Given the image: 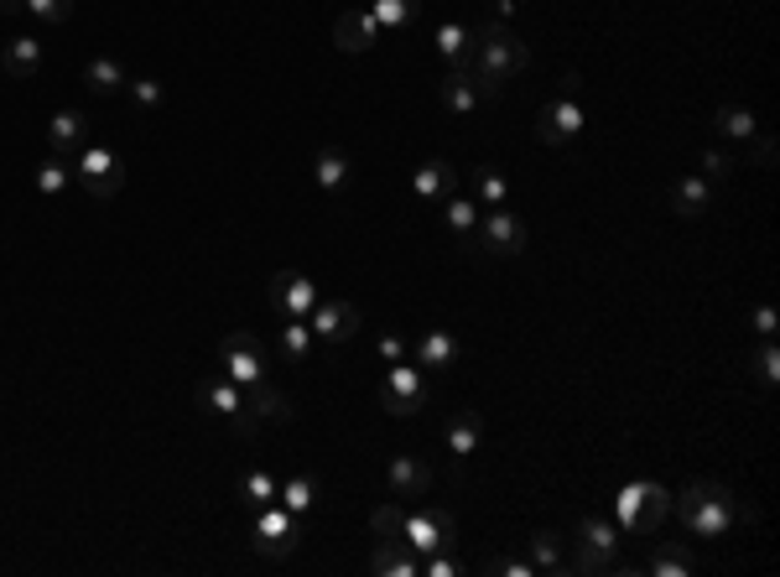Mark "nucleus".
Segmentation results:
<instances>
[{
  "mask_svg": "<svg viewBox=\"0 0 780 577\" xmlns=\"http://www.w3.org/2000/svg\"><path fill=\"white\" fill-rule=\"evenodd\" d=\"M525 63H531V52H525V42H520L510 26H505V22L484 26V32L473 37V63H469L473 78H479V95H484V104L505 95V84H510Z\"/></svg>",
  "mask_w": 780,
  "mask_h": 577,
  "instance_id": "nucleus-1",
  "label": "nucleus"
},
{
  "mask_svg": "<svg viewBox=\"0 0 780 577\" xmlns=\"http://www.w3.org/2000/svg\"><path fill=\"white\" fill-rule=\"evenodd\" d=\"M671 510H677V520H682L697 541H713V536H729L750 510H744V500H733L729 484H692V489H682L677 500H671Z\"/></svg>",
  "mask_w": 780,
  "mask_h": 577,
  "instance_id": "nucleus-2",
  "label": "nucleus"
},
{
  "mask_svg": "<svg viewBox=\"0 0 780 577\" xmlns=\"http://www.w3.org/2000/svg\"><path fill=\"white\" fill-rule=\"evenodd\" d=\"M193 406L198 411H213V416H224L239 437H250L260 427L256 416H250V401H245V390H239L230 375H203V380L193 385Z\"/></svg>",
  "mask_w": 780,
  "mask_h": 577,
  "instance_id": "nucleus-3",
  "label": "nucleus"
},
{
  "mask_svg": "<svg viewBox=\"0 0 780 577\" xmlns=\"http://www.w3.org/2000/svg\"><path fill=\"white\" fill-rule=\"evenodd\" d=\"M615 515L630 536H651L671 515V494H666L661 484H624L615 500Z\"/></svg>",
  "mask_w": 780,
  "mask_h": 577,
  "instance_id": "nucleus-4",
  "label": "nucleus"
},
{
  "mask_svg": "<svg viewBox=\"0 0 780 577\" xmlns=\"http://www.w3.org/2000/svg\"><path fill=\"white\" fill-rule=\"evenodd\" d=\"M578 73H562V89L557 99L546 104L542 115H536V141L542 146H568L578 130H583V104H578Z\"/></svg>",
  "mask_w": 780,
  "mask_h": 577,
  "instance_id": "nucleus-5",
  "label": "nucleus"
},
{
  "mask_svg": "<svg viewBox=\"0 0 780 577\" xmlns=\"http://www.w3.org/2000/svg\"><path fill=\"white\" fill-rule=\"evenodd\" d=\"M297 541H302V526H297V515L286 505H260L256 510V526H250V547H256L265 562H282V556L297 552Z\"/></svg>",
  "mask_w": 780,
  "mask_h": 577,
  "instance_id": "nucleus-6",
  "label": "nucleus"
},
{
  "mask_svg": "<svg viewBox=\"0 0 780 577\" xmlns=\"http://www.w3.org/2000/svg\"><path fill=\"white\" fill-rule=\"evenodd\" d=\"M219 375H230L239 390L271 380V369H265V343H260L256 334H230L224 343H219Z\"/></svg>",
  "mask_w": 780,
  "mask_h": 577,
  "instance_id": "nucleus-7",
  "label": "nucleus"
},
{
  "mask_svg": "<svg viewBox=\"0 0 780 577\" xmlns=\"http://www.w3.org/2000/svg\"><path fill=\"white\" fill-rule=\"evenodd\" d=\"M375 401H380V411H385V416H417V411H426V380L411 369V364L396 360L391 369H385Z\"/></svg>",
  "mask_w": 780,
  "mask_h": 577,
  "instance_id": "nucleus-8",
  "label": "nucleus"
},
{
  "mask_svg": "<svg viewBox=\"0 0 780 577\" xmlns=\"http://www.w3.org/2000/svg\"><path fill=\"white\" fill-rule=\"evenodd\" d=\"M469 250H479V255H520L525 250V218L510 214V209H490V218L473 229Z\"/></svg>",
  "mask_w": 780,
  "mask_h": 577,
  "instance_id": "nucleus-9",
  "label": "nucleus"
},
{
  "mask_svg": "<svg viewBox=\"0 0 780 577\" xmlns=\"http://www.w3.org/2000/svg\"><path fill=\"white\" fill-rule=\"evenodd\" d=\"M73 177L84 183V192H95V198H115V192L125 188V167L115 162L110 146H84L78 162H73Z\"/></svg>",
  "mask_w": 780,
  "mask_h": 577,
  "instance_id": "nucleus-10",
  "label": "nucleus"
},
{
  "mask_svg": "<svg viewBox=\"0 0 780 577\" xmlns=\"http://www.w3.org/2000/svg\"><path fill=\"white\" fill-rule=\"evenodd\" d=\"M318 297H323V291L312 287V276H302V271H276L271 287H265V302L282 317H308L312 308H318Z\"/></svg>",
  "mask_w": 780,
  "mask_h": 577,
  "instance_id": "nucleus-11",
  "label": "nucleus"
},
{
  "mask_svg": "<svg viewBox=\"0 0 780 577\" xmlns=\"http://www.w3.org/2000/svg\"><path fill=\"white\" fill-rule=\"evenodd\" d=\"M401 541L417 556L448 552L453 547V520L443 515V510H411V515H406V526H401Z\"/></svg>",
  "mask_w": 780,
  "mask_h": 577,
  "instance_id": "nucleus-12",
  "label": "nucleus"
},
{
  "mask_svg": "<svg viewBox=\"0 0 780 577\" xmlns=\"http://www.w3.org/2000/svg\"><path fill=\"white\" fill-rule=\"evenodd\" d=\"M308 328L323 343H349L359 334V308L344 302V297H318V308L308 313Z\"/></svg>",
  "mask_w": 780,
  "mask_h": 577,
  "instance_id": "nucleus-13",
  "label": "nucleus"
},
{
  "mask_svg": "<svg viewBox=\"0 0 780 577\" xmlns=\"http://www.w3.org/2000/svg\"><path fill=\"white\" fill-rule=\"evenodd\" d=\"M385 489H391V500H426V489H432V468H426L422 457L396 453L391 463H385Z\"/></svg>",
  "mask_w": 780,
  "mask_h": 577,
  "instance_id": "nucleus-14",
  "label": "nucleus"
},
{
  "mask_svg": "<svg viewBox=\"0 0 780 577\" xmlns=\"http://www.w3.org/2000/svg\"><path fill=\"white\" fill-rule=\"evenodd\" d=\"M375 42H380V22L370 11H344L338 26H333V48L349 52V58H355V52H370Z\"/></svg>",
  "mask_w": 780,
  "mask_h": 577,
  "instance_id": "nucleus-15",
  "label": "nucleus"
},
{
  "mask_svg": "<svg viewBox=\"0 0 780 577\" xmlns=\"http://www.w3.org/2000/svg\"><path fill=\"white\" fill-rule=\"evenodd\" d=\"M48 146H52V156H78L84 146H89V125H84V115L78 110H58L48 121Z\"/></svg>",
  "mask_w": 780,
  "mask_h": 577,
  "instance_id": "nucleus-16",
  "label": "nucleus"
},
{
  "mask_svg": "<svg viewBox=\"0 0 780 577\" xmlns=\"http://www.w3.org/2000/svg\"><path fill=\"white\" fill-rule=\"evenodd\" d=\"M245 401H250V416H256V422H271V427H286V422H297V406H292V401H286V396H282V390H276L271 380L250 385V390H245Z\"/></svg>",
  "mask_w": 780,
  "mask_h": 577,
  "instance_id": "nucleus-17",
  "label": "nucleus"
},
{
  "mask_svg": "<svg viewBox=\"0 0 780 577\" xmlns=\"http://www.w3.org/2000/svg\"><path fill=\"white\" fill-rule=\"evenodd\" d=\"M370 573H375V577H422V556H417L401 536H396V541H380V547H375V556H370Z\"/></svg>",
  "mask_w": 780,
  "mask_h": 577,
  "instance_id": "nucleus-18",
  "label": "nucleus"
},
{
  "mask_svg": "<svg viewBox=\"0 0 780 577\" xmlns=\"http://www.w3.org/2000/svg\"><path fill=\"white\" fill-rule=\"evenodd\" d=\"M437 99L448 104L453 115H473V110L484 104V95H479V78H473V68H448V78L437 84Z\"/></svg>",
  "mask_w": 780,
  "mask_h": 577,
  "instance_id": "nucleus-19",
  "label": "nucleus"
},
{
  "mask_svg": "<svg viewBox=\"0 0 780 577\" xmlns=\"http://www.w3.org/2000/svg\"><path fill=\"white\" fill-rule=\"evenodd\" d=\"M443 442H448V453L458 457V463H463V457H473V453H479V442H484V416H479L473 406L458 411L448 427H443Z\"/></svg>",
  "mask_w": 780,
  "mask_h": 577,
  "instance_id": "nucleus-20",
  "label": "nucleus"
},
{
  "mask_svg": "<svg viewBox=\"0 0 780 577\" xmlns=\"http://www.w3.org/2000/svg\"><path fill=\"white\" fill-rule=\"evenodd\" d=\"M458 183V167L453 162H422V167L411 172V192L422 198V203H443Z\"/></svg>",
  "mask_w": 780,
  "mask_h": 577,
  "instance_id": "nucleus-21",
  "label": "nucleus"
},
{
  "mask_svg": "<svg viewBox=\"0 0 780 577\" xmlns=\"http://www.w3.org/2000/svg\"><path fill=\"white\" fill-rule=\"evenodd\" d=\"M713 209V183L703 177V172H692V177H682L677 188H671V214L677 218H697Z\"/></svg>",
  "mask_w": 780,
  "mask_h": 577,
  "instance_id": "nucleus-22",
  "label": "nucleus"
},
{
  "mask_svg": "<svg viewBox=\"0 0 780 577\" xmlns=\"http://www.w3.org/2000/svg\"><path fill=\"white\" fill-rule=\"evenodd\" d=\"M0 63L11 78H37L42 73V42L37 37H11L5 48H0Z\"/></svg>",
  "mask_w": 780,
  "mask_h": 577,
  "instance_id": "nucleus-23",
  "label": "nucleus"
},
{
  "mask_svg": "<svg viewBox=\"0 0 780 577\" xmlns=\"http://www.w3.org/2000/svg\"><path fill=\"white\" fill-rule=\"evenodd\" d=\"M531 562H536V573L568 577V536H557V530H536V536H531Z\"/></svg>",
  "mask_w": 780,
  "mask_h": 577,
  "instance_id": "nucleus-24",
  "label": "nucleus"
},
{
  "mask_svg": "<svg viewBox=\"0 0 780 577\" xmlns=\"http://www.w3.org/2000/svg\"><path fill=\"white\" fill-rule=\"evenodd\" d=\"M318 500H323V484L312 479V474H292V479L276 484V505H286L292 515H308V510H318Z\"/></svg>",
  "mask_w": 780,
  "mask_h": 577,
  "instance_id": "nucleus-25",
  "label": "nucleus"
},
{
  "mask_svg": "<svg viewBox=\"0 0 780 577\" xmlns=\"http://www.w3.org/2000/svg\"><path fill=\"white\" fill-rule=\"evenodd\" d=\"M453 360H458V338H453V334L432 328V334L417 338V364H422L426 375H443Z\"/></svg>",
  "mask_w": 780,
  "mask_h": 577,
  "instance_id": "nucleus-26",
  "label": "nucleus"
},
{
  "mask_svg": "<svg viewBox=\"0 0 780 577\" xmlns=\"http://www.w3.org/2000/svg\"><path fill=\"white\" fill-rule=\"evenodd\" d=\"M131 78H125V68H120L115 58H89L84 63V89L89 95H120Z\"/></svg>",
  "mask_w": 780,
  "mask_h": 577,
  "instance_id": "nucleus-27",
  "label": "nucleus"
},
{
  "mask_svg": "<svg viewBox=\"0 0 780 577\" xmlns=\"http://www.w3.org/2000/svg\"><path fill=\"white\" fill-rule=\"evenodd\" d=\"M645 573H656V577H692V573H697V562H692V552H686L682 541H661V547H656V556L645 562Z\"/></svg>",
  "mask_w": 780,
  "mask_h": 577,
  "instance_id": "nucleus-28",
  "label": "nucleus"
},
{
  "mask_svg": "<svg viewBox=\"0 0 780 577\" xmlns=\"http://www.w3.org/2000/svg\"><path fill=\"white\" fill-rule=\"evenodd\" d=\"M437 52L448 58V68H469L473 63V32L469 26H458V22L437 26Z\"/></svg>",
  "mask_w": 780,
  "mask_h": 577,
  "instance_id": "nucleus-29",
  "label": "nucleus"
},
{
  "mask_svg": "<svg viewBox=\"0 0 780 577\" xmlns=\"http://www.w3.org/2000/svg\"><path fill=\"white\" fill-rule=\"evenodd\" d=\"M713 130H718V136H729V141H755L759 121L744 110V104H723V110L713 115Z\"/></svg>",
  "mask_w": 780,
  "mask_h": 577,
  "instance_id": "nucleus-30",
  "label": "nucleus"
},
{
  "mask_svg": "<svg viewBox=\"0 0 780 577\" xmlns=\"http://www.w3.org/2000/svg\"><path fill=\"white\" fill-rule=\"evenodd\" d=\"M235 494L250 510H260V505H271V500H276V479H271L265 468H245V474L235 479Z\"/></svg>",
  "mask_w": 780,
  "mask_h": 577,
  "instance_id": "nucleus-31",
  "label": "nucleus"
},
{
  "mask_svg": "<svg viewBox=\"0 0 780 577\" xmlns=\"http://www.w3.org/2000/svg\"><path fill=\"white\" fill-rule=\"evenodd\" d=\"M318 188L323 192H338V188H349V156L338 151V146H329V151H318Z\"/></svg>",
  "mask_w": 780,
  "mask_h": 577,
  "instance_id": "nucleus-32",
  "label": "nucleus"
},
{
  "mask_svg": "<svg viewBox=\"0 0 780 577\" xmlns=\"http://www.w3.org/2000/svg\"><path fill=\"white\" fill-rule=\"evenodd\" d=\"M443 224H448L453 235L469 244L473 229H479V203H469V198H443Z\"/></svg>",
  "mask_w": 780,
  "mask_h": 577,
  "instance_id": "nucleus-33",
  "label": "nucleus"
},
{
  "mask_svg": "<svg viewBox=\"0 0 780 577\" xmlns=\"http://www.w3.org/2000/svg\"><path fill=\"white\" fill-rule=\"evenodd\" d=\"M308 354H312V328H308V317H286V328H282V360L308 364Z\"/></svg>",
  "mask_w": 780,
  "mask_h": 577,
  "instance_id": "nucleus-34",
  "label": "nucleus"
},
{
  "mask_svg": "<svg viewBox=\"0 0 780 577\" xmlns=\"http://www.w3.org/2000/svg\"><path fill=\"white\" fill-rule=\"evenodd\" d=\"M417 11H422V0H375V16L380 32H401V26L417 22Z\"/></svg>",
  "mask_w": 780,
  "mask_h": 577,
  "instance_id": "nucleus-35",
  "label": "nucleus"
},
{
  "mask_svg": "<svg viewBox=\"0 0 780 577\" xmlns=\"http://www.w3.org/2000/svg\"><path fill=\"white\" fill-rule=\"evenodd\" d=\"M473 183H479V209H505V203H510V183H505V172L473 167Z\"/></svg>",
  "mask_w": 780,
  "mask_h": 577,
  "instance_id": "nucleus-36",
  "label": "nucleus"
},
{
  "mask_svg": "<svg viewBox=\"0 0 780 577\" xmlns=\"http://www.w3.org/2000/svg\"><path fill=\"white\" fill-rule=\"evenodd\" d=\"M69 183H73V167L63 162V156H48V162L37 167V192H42V198H63Z\"/></svg>",
  "mask_w": 780,
  "mask_h": 577,
  "instance_id": "nucleus-37",
  "label": "nucleus"
},
{
  "mask_svg": "<svg viewBox=\"0 0 780 577\" xmlns=\"http://www.w3.org/2000/svg\"><path fill=\"white\" fill-rule=\"evenodd\" d=\"M401 526H406L401 500H385V505L370 510V530H375V541H396V536H401Z\"/></svg>",
  "mask_w": 780,
  "mask_h": 577,
  "instance_id": "nucleus-38",
  "label": "nucleus"
},
{
  "mask_svg": "<svg viewBox=\"0 0 780 577\" xmlns=\"http://www.w3.org/2000/svg\"><path fill=\"white\" fill-rule=\"evenodd\" d=\"M755 375H759V385H776V380H780V354H776V338H759Z\"/></svg>",
  "mask_w": 780,
  "mask_h": 577,
  "instance_id": "nucleus-39",
  "label": "nucleus"
},
{
  "mask_svg": "<svg viewBox=\"0 0 780 577\" xmlns=\"http://www.w3.org/2000/svg\"><path fill=\"white\" fill-rule=\"evenodd\" d=\"M733 167H739V162H733L729 151H718V146H708V151H703V177H708V183H723V177H733Z\"/></svg>",
  "mask_w": 780,
  "mask_h": 577,
  "instance_id": "nucleus-40",
  "label": "nucleus"
},
{
  "mask_svg": "<svg viewBox=\"0 0 780 577\" xmlns=\"http://www.w3.org/2000/svg\"><path fill=\"white\" fill-rule=\"evenodd\" d=\"M458 573H463V562L453 556V547H448V552L422 556V577H458Z\"/></svg>",
  "mask_w": 780,
  "mask_h": 577,
  "instance_id": "nucleus-41",
  "label": "nucleus"
},
{
  "mask_svg": "<svg viewBox=\"0 0 780 577\" xmlns=\"http://www.w3.org/2000/svg\"><path fill=\"white\" fill-rule=\"evenodd\" d=\"M490 577H536V562H516V556H490L484 562Z\"/></svg>",
  "mask_w": 780,
  "mask_h": 577,
  "instance_id": "nucleus-42",
  "label": "nucleus"
},
{
  "mask_svg": "<svg viewBox=\"0 0 780 577\" xmlns=\"http://www.w3.org/2000/svg\"><path fill=\"white\" fill-rule=\"evenodd\" d=\"M26 11H32V16H42V22H69L73 0H26Z\"/></svg>",
  "mask_w": 780,
  "mask_h": 577,
  "instance_id": "nucleus-43",
  "label": "nucleus"
},
{
  "mask_svg": "<svg viewBox=\"0 0 780 577\" xmlns=\"http://www.w3.org/2000/svg\"><path fill=\"white\" fill-rule=\"evenodd\" d=\"M125 89H131V95L141 99L146 110H157V104H162V84H157V78H131Z\"/></svg>",
  "mask_w": 780,
  "mask_h": 577,
  "instance_id": "nucleus-44",
  "label": "nucleus"
},
{
  "mask_svg": "<svg viewBox=\"0 0 780 577\" xmlns=\"http://www.w3.org/2000/svg\"><path fill=\"white\" fill-rule=\"evenodd\" d=\"M750 323H755L759 338H776V308H755V317H750Z\"/></svg>",
  "mask_w": 780,
  "mask_h": 577,
  "instance_id": "nucleus-45",
  "label": "nucleus"
},
{
  "mask_svg": "<svg viewBox=\"0 0 780 577\" xmlns=\"http://www.w3.org/2000/svg\"><path fill=\"white\" fill-rule=\"evenodd\" d=\"M380 354H385V360L396 364V360L406 354V338H401V334H385V338H380Z\"/></svg>",
  "mask_w": 780,
  "mask_h": 577,
  "instance_id": "nucleus-46",
  "label": "nucleus"
},
{
  "mask_svg": "<svg viewBox=\"0 0 780 577\" xmlns=\"http://www.w3.org/2000/svg\"><path fill=\"white\" fill-rule=\"evenodd\" d=\"M755 167H776V141H770V136L755 141Z\"/></svg>",
  "mask_w": 780,
  "mask_h": 577,
  "instance_id": "nucleus-47",
  "label": "nucleus"
},
{
  "mask_svg": "<svg viewBox=\"0 0 780 577\" xmlns=\"http://www.w3.org/2000/svg\"><path fill=\"white\" fill-rule=\"evenodd\" d=\"M26 0H0V16H22Z\"/></svg>",
  "mask_w": 780,
  "mask_h": 577,
  "instance_id": "nucleus-48",
  "label": "nucleus"
}]
</instances>
